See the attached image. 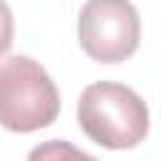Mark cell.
Here are the masks:
<instances>
[{"instance_id":"cell-1","label":"cell","mask_w":161,"mask_h":161,"mask_svg":"<svg viewBox=\"0 0 161 161\" xmlns=\"http://www.w3.org/2000/svg\"><path fill=\"white\" fill-rule=\"evenodd\" d=\"M78 126L103 148H136L148 133V108L131 86L98 80L78 98Z\"/></svg>"},{"instance_id":"cell-2","label":"cell","mask_w":161,"mask_h":161,"mask_svg":"<svg viewBox=\"0 0 161 161\" xmlns=\"http://www.w3.org/2000/svg\"><path fill=\"white\" fill-rule=\"evenodd\" d=\"M60 113V93L48 70L30 55H10L0 63V126L13 133H33Z\"/></svg>"},{"instance_id":"cell-3","label":"cell","mask_w":161,"mask_h":161,"mask_svg":"<svg viewBox=\"0 0 161 161\" xmlns=\"http://www.w3.org/2000/svg\"><path fill=\"white\" fill-rule=\"evenodd\" d=\"M141 40V20L126 0H91L78 13V43L98 63L128 60Z\"/></svg>"},{"instance_id":"cell-4","label":"cell","mask_w":161,"mask_h":161,"mask_svg":"<svg viewBox=\"0 0 161 161\" xmlns=\"http://www.w3.org/2000/svg\"><path fill=\"white\" fill-rule=\"evenodd\" d=\"M25 161H98V158L63 138H50V141L33 146Z\"/></svg>"},{"instance_id":"cell-5","label":"cell","mask_w":161,"mask_h":161,"mask_svg":"<svg viewBox=\"0 0 161 161\" xmlns=\"http://www.w3.org/2000/svg\"><path fill=\"white\" fill-rule=\"evenodd\" d=\"M13 33H15V20L8 8V3L0 0V55H5L13 45Z\"/></svg>"}]
</instances>
